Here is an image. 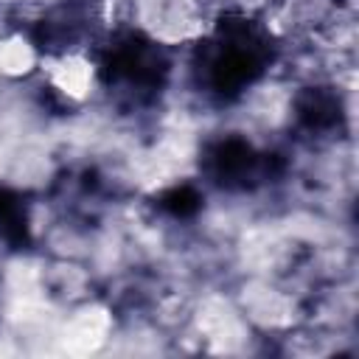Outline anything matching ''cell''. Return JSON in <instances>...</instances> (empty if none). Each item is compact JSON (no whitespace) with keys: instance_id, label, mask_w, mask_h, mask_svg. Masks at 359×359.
Here are the masks:
<instances>
[{"instance_id":"1","label":"cell","mask_w":359,"mask_h":359,"mask_svg":"<svg viewBox=\"0 0 359 359\" xmlns=\"http://www.w3.org/2000/svg\"><path fill=\"white\" fill-rule=\"evenodd\" d=\"M275 62L272 34L244 11L222 14L196 45L191 73L208 98L230 104L255 87Z\"/></svg>"},{"instance_id":"2","label":"cell","mask_w":359,"mask_h":359,"mask_svg":"<svg viewBox=\"0 0 359 359\" xmlns=\"http://www.w3.org/2000/svg\"><path fill=\"white\" fill-rule=\"evenodd\" d=\"M168 50L137 28L115 31L98 48V79L123 107L154 104L171 79Z\"/></svg>"},{"instance_id":"3","label":"cell","mask_w":359,"mask_h":359,"mask_svg":"<svg viewBox=\"0 0 359 359\" xmlns=\"http://www.w3.org/2000/svg\"><path fill=\"white\" fill-rule=\"evenodd\" d=\"M199 174L208 185L224 194H250L275 182L283 174V160L275 151L258 149L244 135L227 132L202 146Z\"/></svg>"},{"instance_id":"4","label":"cell","mask_w":359,"mask_h":359,"mask_svg":"<svg viewBox=\"0 0 359 359\" xmlns=\"http://www.w3.org/2000/svg\"><path fill=\"white\" fill-rule=\"evenodd\" d=\"M95 11L90 0H56L31 25V42L45 56H62L93 36Z\"/></svg>"},{"instance_id":"5","label":"cell","mask_w":359,"mask_h":359,"mask_svg":"<svg viewBox=\"0 0 359 359\" xmlns=\"http://www.w3.org/2000/svg\"><path fill=\"white\" fill-rule=\"evenodd\" d=\"M294 129L311 140H331L345 132L348 112L334 84H306L292 98Z\"/></svg>"},{"instance_id":"6","label":"cell","mask_w":359,"mask_h":359,"mask_svg":"<svg viewBox=\"0 0 359 359\" xmlns=\"http://www.w3.org/2000/svg\"><path fill=\"white\" fill-rule=\"evenodd\" d=\"M31 244V216L20 194L0 188V247L25 250Z\"/></svg>"},{"instance_id":"7","label":"cell","mask_w":359,"mask_h":359,"mask_svg":"<svg viewBox=\"0 0 359 359\" xmlns=\"http://www.w3.org/2000/svg\"><path fill=\"white\" fill-rule=\"evenodd\" d=\"M202 202H205V196L196 185L180 182V185H171L163 194H157L154 208L171 219H194L202 210Z\"/></svg>"},{"instance_id":"8","label":"cell","mask_w":359,"mask_h":359,"mask_svg":"<svg viewBox=\"0 0 359 359\" xmlns=\"http://www.w3.org/2000/svg\"><path fill=\"white\" fill-rule=\"evenodd\" d=\"M0 286H3V280H0Z\"/></svg>"}]
</instances>
